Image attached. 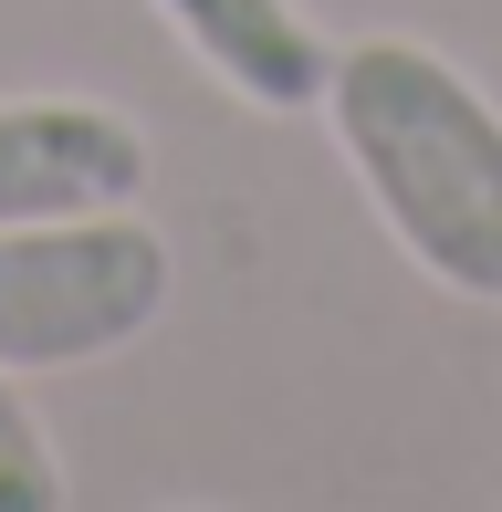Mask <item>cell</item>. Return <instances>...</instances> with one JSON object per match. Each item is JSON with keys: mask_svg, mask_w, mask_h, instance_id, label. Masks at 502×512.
Returning <instances> with one entry per match:
<instances>
[{"mask_svg": "<svg viewBox=\"0 0 502 512\" xmlns=\"http://www.w3.org/2000/svg\"><path fill=\"white\" fill-rule=\"evenodd\" d=\"M325 136L377 230L461 304H502V105L450 53L367 32L325 74Z\"/></svg>", "mask_w": 502, "mask_h": 512, "instance_id": "cell-1", "label": "cell"}, {"mask_svg": "<svg viewBox=\"0 0 502 512\" xmlns=\"http://www.w3.org/2000/svg\"><path fill=\"white\" fill-rule=\"evenodd\" d=\"M178 293V251L147 209H74V220H0V366L74 377L157 335Z\"/></svg>", "mask_w": 502, "mask_h": 512, "instance_id": "cell-2", "label": "cell"}, {"mask_svg": "<svg viewBox=\"0 0 502 512\" xmlns=\"http://www.w3.org/2000/svg\"><path fill=\"white\" fill-rule=\"evenodd\" d=\"M157 147L105 95H0V220H74V209H136Z\"/></svg>", "mask_w": 502, "mask_h": 512, "instance_id": "cell-3", "label": "cell"}, {"mask_svg": "<svg viewBox=\"0 0 502 512\" xmlns=\"http://www.w3.org/2000/svg\"><path fill=\"white\" fill-rule=\"evenodd\" d=\"M189 63L220 84V95L262 105V115H314L325 105V74H335V42L314 32L293 0H147Z\"/></svg>", "mask_w": 502, "mask_h": 512, "instance_id": "cell-4", "label": "cell"}, {"mask_svg": "<svg viewBox=\"0 0 502 512\" xmlns=\"http://www.w3.org/2000/svg\"><path fill=\"white\" fill-rule=\"evenodd\" d=\"M63 502H74V471H63L53 429L32 418L21 377L0 366V512H63Z\"/></svg>", "mask_w": 502, "mask_h": 512, "instance_id": "cell-5", "label": "cell"}]
</instances>
